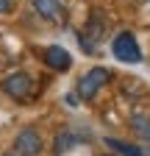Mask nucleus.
<instances>
[{
  "mask_svg": "<svg viewBox=\"0 0 150 156\" xmlns=\"http://www.w3.org/2000/svg\"><path fill=\"white\" fill-rule=\"evenodd\" d=\"M0 89H3L9 98H14V101H28V98L33 95V78L28 73H11V75L3 78Z\"/></svg>",
  "mask_w": 150,
  "mask_h": 156,
  "instance_id": "7ed1b4c3",
  "label": "nucleus"
},
{
  "mask_svg": "<svg viewBox=\"0 0 150 156\" xmlns=\"http://www.w3.org/2000/svg\"><path fill=\"white\" fill-rule=\"evenodd\" d=\"M56 148V156H61L64 151H70V148H75V145H78V134H75V131H59V134H56V142H53Z\"/></svg>",
  "mask_w": 150,
  "mask_h": 156,
  "instance_id": "9d476101",
  "label": "nucleus"
},
{
  "mask_svg": "<svg viewBox=\"0 0 150 156\" xmlns=\"http://www.w3.org/2000/svg\"><path fill=\"white\" fill-rule=\"evenodd\" d=\"M31 3H33L36 11H39V17H45V20H59L61 11H64L61 0H31Z\"/></svg>",
  "mask_w": 150,
  "mask_h": 156,
  "instance_id": "6e6552de",
  "label": "nucleus"
},
{
  "mask_svg": "<svg viewBox=\"0 0 150 156\" xmlns=\"http://www.w3.org/2000/svg\"><path fill=\"white\" fill-rule=\"evenodd\" d=\"M14 151L20 153V156H39V151H42V136H39V131L36 128H22L20 134L14 136Z\"/></svg>",
  "mask_w": 150,
  "mask_h": 156,
  "instance_id": "39448f33",
  "label": "nucleus"
},
{
  "mask_svg": "<svg viewBox=\"0 0 150 156\" xmlns=\"http://www.w3.org/2000/svg\"><path fill=\"white\" fill-rule=\"evenodd\" d=\"M108 78H111V73L106 70V67H92L89 73H84L81 78H78V98L81 101H89V98H95L106 84H108Z\"/></svg>",
  "mask_w": 150,
  "mask_h": 156,
  "instance_id": "f03ea898",
  "label": "nucleus"
},
{
  "mask_svg": "<svg viewBox=\"0 0 150 156\" xmlns=\"http://www.w3.org/2000/svg\"><path fill=\"white\" fill-rule=\"evenodd\" d=\"M131 131H134L139 140L150 142V114H145V112H134V114H131Z\"/></svg>",
  "mask_w": 150,
  "mask_h": 156,
  "instance_id": "1a4fd4ad",
  "label": "nucleus"
},
{
  "mask_svg": "<svg viewBox=\"0 0 150 156\" xmlns=\"http://www.w3.org/2000/svg\"><path fill=\"white\" fill-rule=\"evenodd\" d=\"M111 53H114V58H120L125 64H139L142 62V50H139L136 36L131 31H122L111 39Z\"/></svg>",
  "mask_w": 150,
  "mask_h": 156,
  "instance_id": "f257e3e1",
  "label": "nucleus"
},
{
  "mask_svg": "<svg viewBox=\"0 0 150 156\" xmlns=\"http://www.w3.org/2000/svg\"><path fill=\"white\" fill-rule=\"evenodd\" d=\"M103 142H106L111 151H117L120 156H150V148H147V145H134V142L117 140V136H106Z\"/></svg>",
  "mask_w": 150,
  "mask_h": 156,
  "instance_id": "0eeeda50",
  "label": "nucleus"
},
{
  "mask_svg": "<svg viewBox=\"0 0 150 156\" xmlns=\"http://www.w3.org/2000/svg\"><path fill=\"white\" fill-rule=\"evenodd\" d=\"M103 20L97 17V14H92L89 20H86V25H84V31L78 34V42H81V48L86 50V53H95L97 50V45H100V39H103Z\"/></svg>",
  "mask_w": 150,
  "mask_h": 156,
  "instance_id": "20e7f679",
  "label": "nucleus"
},
{
  "mask_svg": "<svg viewBox=\"0 0 150 156\" xmlns=\"http://www.w3.org/2000/svg\"><path fill=\"white\" fill-rule=\"evenodd\" d=\"M11 9V0H0V14H6Z\"/></svg>",
  "mask_w": 150,
  "mask_h": 156,
  "instance_id": "9b49d317",
  "label": "nucleus"
},
{
  "mask_svg": "<svg viewBox=\"0 0 150 156\" xmlns=\"http://www.w3.org/2000/svg\"><path fill=\"white\" fill-rule=\"evenodd\" d=\"M42 58H45V64H47L50 70H56V73H64V70L72 67V56H70L61 45H50V48H45Z\"/></svg>",
  "mask_w": 150,
  "mask_h": 156,
  "instance_id": "423d86ee",
  "label": "nucleus"
}]
</instances>
